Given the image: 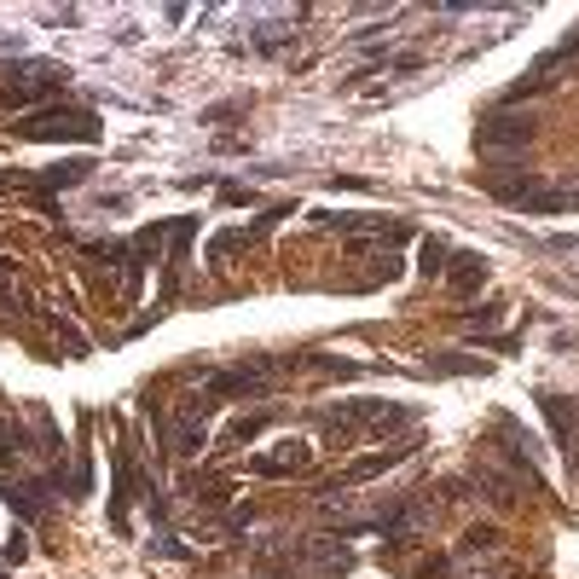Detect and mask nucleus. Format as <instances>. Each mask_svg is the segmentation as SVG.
I'll use <instances>...</instances> for the list:
<instances>
[{
	"instance_id": "f257e3e1",
	"label": "nucleus",
	"mask_w": 579,
	"mask_h": 579,
	"mask_svg": "<svg viewBox=\"0 0 579 579\" xmlns=\"http://www.w3.org/2000/svg\"><path fill=\"white\" fill-rule=\"evenodd\" d=\"M273 371H278V359H249V365L209 371V377H203V394L192 400V417L215 412V405H226V400H261L267 383H273Z\"/></svg>"
},
{
	"instance_id": "f03ea898",
	"label": "nucleus",
	"mask_w": 579,
	"mask_h": 579,
	"mask_svg": "<svg viewBox=\"0 0 579 579\" xmlns=\"http://www.w3.org/2000/svg\"><path fill=\"white\" fill-rule=\"evenodd\" d=\"M534 134H539V122L534 116H515V111H487V122L475 128V151L481 156H493V168H522V145H534Z\"/></svg>"
},
{
	"instance_id": "7ed1b4c3",
	"label": "nucleus",
	"mask_w": 579,
	"mask_h": 579,
	"mask_svg": "<svg viewBox=\"0 0 579 579\" xmlns=\"http://www.w3.org/2000/svg\"><path fill=\"white\" fill-rule=\"evenodd\" d=\"M412 405H394V400H336L319 412V429L336 434V441H348L359 429H394V424H412Z\"/></svg>"
},
{
	"instance_id": "20e7f679",
	"label": "nucleus",
	"mask_w": 579,
	"mask_h": 579,
	"mask_svg": "<svg viewBox=\"0 0 579 579\" xmlns=\"http://www.w3.org/2000/svg\"><path fill=\"white\" fill-rule=\"evenodd\" d=\"M24 139H99V116L87 111H41L35 122L18 128Z\"/></svg>"
},
{
	"instance_id": "39448f33",
	"label": "nucleus",
	"mask_w": 579,
	"mask_h": 579,
	"mask_svg": "<svg viewBox=\"0 0 579 579\" xmlns=\"http://www.w3.org/2000/svg\"><path fill=\"white\" fill-rule=\"evenodd\" d=\"M12 99L18 105H35L41 93H53V87H65L70 82V70L65 65H46V58H24V65H12Z\"/></svg>"
},
{
	"instance_id": "423d86ee",
	"label": "nucleus",
	"mask_w": 579,
	"mask_h": 579,
	"mask_svg": "<svg viewBox=\"0 0 579 579\" xmlns=\"http://www.w3.org/2000/svg\"><path fill=\"white\" fill-rule=\"evenodd\" d=\"M46 493H53V487H46V475H41V481H29V475H12V469L0 475V498L12 504V515H18V522H41Z\"/></svg>"
},
{
	"instance_id": "0eeeda50",
	"label": "nucleus",
	"mask_w": 579,
	"mask_h": 579,
	"mask_svg": "<svg viewBox=\"0 0 579 579\" xmlns=\"http://www.w3.org/2000/svg\"><path fill=\"white\" fill-rule=\"evenodd\" d=\"M539 405H544V417H551L556 446L568 452V464H579V417H574V405H562V394H539Z\"/></svg>"
},
{
	"instance_id": "6e6552de",
	"label": "nucleus",
	"mask_w": 579,
	"mask_h": 579,
	"mask_svg": "<svg viewBox=\"0 0 579 579\" xmlns=\"http://www.w3.org/2000/svg\"><path fill=\"white\" fill-rule=\"evenodd\" d=\"M111 469H116V487H111V527L122 534V527H128V498H134V458H128V452H116Z\"/></svg>"
},
{
	"instance_id": "1a4fd4ad",
	"label": "nucleus",
	"mask_w": 579,
	"mask_h": 579,
	"mask_svg": "<svg viewBox=\"0 0 579 579\" xmlns=\"http://www.w3.org/2000/svg\"><path fill=\"white\" fill-rule=\"evenodd\" d=\"M405 452H417V441H400L394 452H371V458H359V464H348L342 469V487H354V481H371V475H383V469H394Z\"/></svg>"
},
{
	"instance_id": "9d476101",
	"label": "nucleus",
	"mask_w": 579,
	"mask_h": 579,
	"mask_svg": "<svg viewBox=\"0 0 579 579\" xmlns=\"http://www.w3.org/2000/svg\"><path fill=\"white\" fill-rule=\"evenodd\" d=\"M290 469H307V446H278L267 458H249V475H290Z\"/></svg>"
},
{
	"instance_id": "9b49d317",
	"label": "nucleus",
	"mask_w": 579,
	"mask_h": 579,
	"mask_svg": "<svg viewBox=\"0 0 579 579\" xmlns=\"http://www.w3.org/2000/svg\"><path fill=\"white\" fill-rule=\"evenodd\" d=\"M429 371L434 377H487V365H481L475 354H434Z\"/></svg>"
},
{
	"instance_id": "f8f14e48",
	"label": "nucleus",
	"mask_w": 579,
	"mask_h": 579,
	"mask_svg": "<svg viewBox=\"0 0 579 579\" xmlns=\"http://www.w3.org/2000/svg\"><path fill=\"white\" fill-rule=\"evenodd\" d=\"M168 446L180 452V458H192L203 446V417H180V424H168Z\"/></svg>"
},
{
	"instance_id": "ddd939ff",
	"label": "nucleus",
	"mask_w": 579,
	"mask_h": 579,
	"mask_svg": "<svg viewBox=\"0 0 579 579\" xmlns=\"http://www.w3.org/2000/svg\"><path fill=\"white\" fill-rule=\"evenodd\" d=\"M417 273H424V278H441L446 273V244L441 238H424V249H417Z\"/></svg>"
},
{
	"instance_id": "4468645a",
	"label": "nucleus",
	"mask_w": 579,
	"mask_h": 579,
	"mask_svg": "<svg viewBox=\"0 0 579 579\" xmlns=\"http://www.w3.org/2000/svg\"><path fill=\"white\" fill-rule=\"evenodd\" d=\"M93 175V163H65V168H46V175H35V185H75V180H87Z\"/></svg>"
},
{
	"instance_id": "2eb2a0df",
	"label": "nucleus",
	"mask_w": 579,
	"mask_h": 579,
	"mask_svg": "<svg viewBox=\"0 0 579 579\" xmlns=\"http://www.w3.org/2000/svg\"><path fill=\"white\" fill-rule=\"evenodd\" d=\"M452 278H458L464 290H475L481 278H487V261H481V255H458V261H452Z\"/></svg>"
},
{
	"instance_id": "dca6fc26",
	"label": "nucleus",
	"mask_w": 579,
	"mask_h": 579,
	"mask_svg": "<svg viewBox=\"0 0 579 579\" xmlns=\"http://www.w3.org/2000/svg\"><path fill=\"white\" fill-rule=\"evenodd\" d=\"M273 424V412H255V417H238V424H232V441H255L261 429Z\"/></svg>"
},
{
	"instance_id": "f3484780",
	"label": "nucleus",
	"mask_w": 579,
	"mask_h": 579,
	"mask_svg": "<svg viewBox=\"0 0 579 579\" xmlns=\"http://www.w3.org/2000/svg\"><path fill=\"white\" fill-rule=\"evenodd\" d=\"M458 551L469 556V551H493V527H469V534L458 539Z\"/></svg>"
},
{
	"instance_id": "a211bd4d",
	"label": "nucleus",
	"mask_w": 579,
	"mask_h": 579,
	"mask_svg": "<svg viewBox=\"0 0 579 579\" xmlns=\"http://www.w3.org/2000/svg\"><path fill=\"white\" fill-rule=\"evenodd\" d=\"M498 319H504V302H481V313H475L481 331H487V324H498Z\"/></svg>"
},
{
	"instance_id": "6ab92c4d",
	"label": "nucleus",
	"mask_w": 579,
	"mask_h": 579,
	"mask_svg": "<svg viewBox=\"0 0 579 579\" xmlns=\"http://www.w3.org/2000/svg\"><path fill=\"white\" fill-rule=\"evenodd\" d=\"M331 192H371V180H354V175H336Z\"/></svg>"
},
{
	"instance_id": "aec40b11",
	"label": "nucleus",
	"mask_w": 579,
	"mask_h": 579,
	"mask_svg": "<svg viewBox=\"0 0 579 579\" xmlns=\"http://www.w3.org/2000/svg\"><path fill=\"white\" fill-rule=\"evenodd\" d=\"M6 278H12V273H6V261H0V285H6Z\"/></svg>"
}]
</instances>
